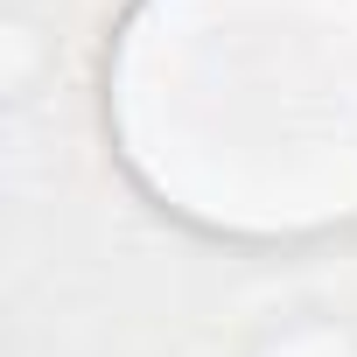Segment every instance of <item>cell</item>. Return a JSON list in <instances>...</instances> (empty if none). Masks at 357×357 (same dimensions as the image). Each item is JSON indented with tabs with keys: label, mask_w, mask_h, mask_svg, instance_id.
Instances as JSON below:
<instances>
[{
	"label": "cell",
	"mask_w": 357,
	"mask_h": 357,
	"mask_svg": "<svg viewBox=\"0 0 357 357\" xmlns=\"http://www.w3.org/2000/svg\"><path fill=\"white\" fill-rule=\"evenodd\" d=\"M252 357H357V329H343L336 315H294L266 329Z\"/></svg>",
	"instance_id": "obj_2"
},
{
	"label": "cell",
	"mask_w": 357,
	"mask_h": 357,
	"mask_svg": "<svg viewBox=\"0 0 357 357\" xmlns=\"http://www.w3.org/2000/svg\"><path fill=\"white\" fill-rule=\"evenodd\" d=\"M140 183L204 231L357 218V0H147L112 63Z\"/></svg>",
	"instance_id": "obj_1"
}]
</instances>
